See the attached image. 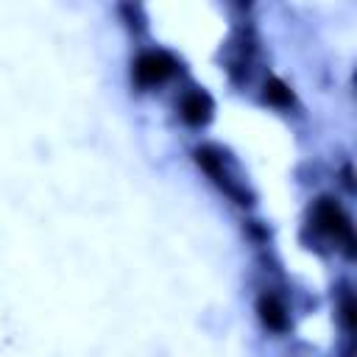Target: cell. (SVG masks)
Instances as JSON below:
<instances>
[{"label":"cell","mask_w":357,"mask_h":357,"mask_svg":"<svg viewBox=\"0 0 357 357\" xmlns=\"http://www.w3.org/2000/svg\"><path fill=\"white\" fill-rule=\"evenodd\" d=\"M312 226L324 237H329L335 245H340L349 257L354 254V229H351V220L340 204H335L332 198H321L312 206Z\"/></svg>","instance_id":"cell-1"},{"label":"cell","mask_w":357,"mask_h":357,"mask_svg":"<svg viewBox=\"0 0 357 357\" xmlns=\"http://www.w3.org/2000/svg\"><path fill=\"white\" fill-rule=\"evenodd\" d=\"M173 73H176V61H173L167 53H162V50H148V53H142V56L134 61V81H137L142 89L162 84V81L170 78Z\"/></svg>","instance_id":"cell-3"},{"label":"cell","mask_w":357,"mask_h":357,"mask_svg":"<svg viewBox=\"0 0 357 357\" xmlns=\"http://www.w3.org/2000/svg\"><path fill=\"white\" fill-rule=\"evenodd\" d=\"M257 312H259V321H262L271 332H287V329H290L287 307H284V301H282L276 293H262V296L257 298Z\"/></svg>","instance_id":"cell-4"},{"label":"cell","mask_w":357,"mask_h":357,"mask_svg":"<svg viewBox=\"0 0 357 357\" xmlns=\"http://www.w3.org/2000/svg\"><path fill=\"white\" fill-rule=\"evenodd\" d=\"M195 162L212 176V181H215L229 198H234L237 204H248V192L243 190V184H240L237 178H231V173H229L226 165H223V153H220L218 148L201 145V148L195 151Z\"/></svg>","instance_id":"cell-2"},{"label":"cell","mask_w":357,"mask_h":357,"mask_svg":"<svg viewBox=\"0 0 357 357\" xmlns=\"http://www.w3.org/2000/svg\"><path fill=\"white\" fill-rule=\"evenodd\" d=\"M340 318H343L346 332H354V296L349 290L343 293V301H340Z\"/></svg>","instance_id":"cell-7"},{"label":"cell","mask_w":357,"mask_h":357,"mask_svg":"<svg viewBox=\"0 0 357 357\" xmlns=\"http://www.w3.org/2000/svg\"><path fill=\"white\" fill-rule=\"evenodd\" d=\"M178 114H181L184 123H190V126H204V123H209V117H212V100H209V95L201 92V89L184 92V95H181V103H178Z\"/></svg>","instance_id":"cell-5"},{"label":"cell","mask_w":357,"mask_h":357,"mask_svg":"<svg viewBox=\"0 0 357 357\" xmlns=\"http://www.w3.org/2000/svg\"><path fill=\"white\" fill-rule=\"evenodd\" d=\"M265 100L273 103V106L287 109V106H293V92H290V86H287L284 81L268 78V81H265Z\"/></svg>","instance_id":"cell-6"}]
</instances>
